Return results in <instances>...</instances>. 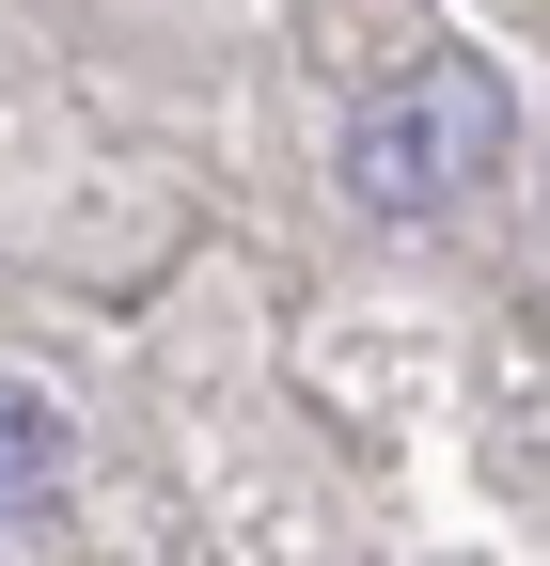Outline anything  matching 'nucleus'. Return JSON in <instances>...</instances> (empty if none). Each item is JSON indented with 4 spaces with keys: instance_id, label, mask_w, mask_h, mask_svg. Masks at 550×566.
<instances>
[{
    "instance_id": "1",
    "label": "nucleus",
    "mask_w": 550,
    "mask_h": 566,
    "mask_svg": "<svg viewBox=\"0 0 550 566\" xmlns=\"http://www.w3.org/2000/svg\"><path fill=\"white\" fill-rule=\"evenodd\" d=\"M519 158V111H504V80L472 48H441L409 95H378L362 126H347V189L378 205V221H441L456 189H488Z\"/></svg>"
},
{
    "instance_id": "2",
    "label": "nucleus",
    "mask_w": 550,
    "mask_h": 566,
    "mask_svg": "<svg viewBox=\"0 0 550 566\" xmlns=\"http://www.w3.org/2000/svg\"><path fill=\"white\" fill-rule=\"evenodd\" d=\"M47 488H63V409L0 378V520H32Z\"/></svg>"
}]
</instances>
